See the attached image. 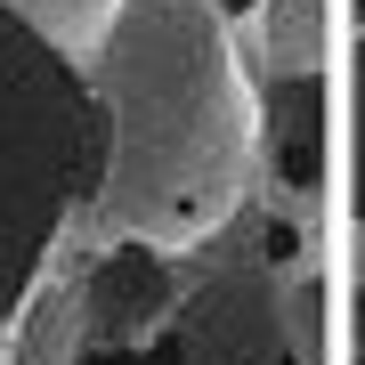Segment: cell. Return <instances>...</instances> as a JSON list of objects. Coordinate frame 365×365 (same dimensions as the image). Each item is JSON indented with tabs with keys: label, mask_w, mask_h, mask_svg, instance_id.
<instances>
[{
	"label": "cell",
	"mask_w": 365,
	"mask_h": 365,
	"mask_svg": "<svg viewBox=\"0 0 365 365\" xmlns=\"http://www.w3.org/2000/svg\"><path fill=\"white\" fill-rule=\"evenodd\" d=\"M90 90L106 106V187L73 244H220L260 170V90L235 25L211 0H122L106 49L90 57Z\"/></svg>",
	"instance_id": "cell-1"
},
{
	"label": "cell",
	"mask_w": 365,
	"mask_h": 365,
	"mask_svg": "<svg viewBox=\"0 0 365 365\" xmlns=\"http://www.w3.org/2000/svg\"><path fill=\"white\" fill-rule=\"evenodd\" d=\"M106 187V106L90 66L49 49L33 25L0 9V333L33 309L57 235Z\"/></svg>",
	"instance_id": "cell-2"
},
{
	"label": "cell",
	"mask_w": 365,
	"mask_h": 365,
	"mask_svg": "<svg viewBox=\"0 0 365 365\" xmlns=\"http://www.w3.org/2000/svg\"><path fill=\"white\" fill-rule=\"evenodd\" d=\"M317 333H325V276L317 260H284L268 235L252 252L211 260L163 341L90 365H325Z\"/></svg>",
	"instance_id": "cell-3"
},
{
	"label": "cell",
	"mask_w": 365,
	"mask_h": 365,
	"mask_svg": "<svg viewBox=\"0 0 365 365\" xmlns=\"http://www.w3.org/2000/svg\"><path fill=\"white\" fill-rule=\"evenodd\" d=\"M187 292H195V276H179V252H155V244L90 252V276L73 284L81 357H130L146 341H163Z\"/></svg>",
	"instance_id": "cell-4"
},
{
	"label": "cell",
	"mask_w": 365,
	"mask_h": 365,
	"mask_svg": "<svg viewBox=\"0 0 365 365\" xmlns=\"http://www.w3.org/2000/svg\"><path fill=\"white\" fill-rule=\"evenodd\" d=\"M260 163H268V187H284L300 211H317V187H325V73L260 81Z\"/></svg>",
	"instance_id": "cell-5"
},
{
	"label": "cell",
	"mask_w": 365,
	"mask_h": 365,
	"mask_svg": "<svg viewBox=\"0 0 365 365\" xmlns=\"http://www.w3.org/2000/svg\"><path fill=\"white\" fill-rule=\"evenodd\" d=\"M244 73L260 81H309L333 57V0H252V16L235 25Z\"/></svg>",
	"instance_id": "cell-6"
},
{
	"label": "cell",
	"mask_w": 365,
	"mask_h": 365,
	"mask_svg": "<svg viewBox=\"0 0 365 365\" xmlns=\"http://www.w3.org/2000/svg\"><path fill=\"white\" fill-rule=\"evenodd\" d=\"M0 365H90L81 357V317H73V284H41L33 309L16 317L9 357Z\"/></svg>",
	"instance_id": "cell-7"
},
{
	"label": "cell",
	"mask_w": 365,
	"mask_h": 365,
	"mask_svg": "<svg viewBox=\"0 0 365 365\" xmlns=\"http://www.w3.org/2000/svg\"><path fill=\"white\" fill-rule=\"evenodd\" d=\"M0 9H9L16 25H33L49 49H66L73 66H90V57L106 49V33H114L122 0H0Z\"/></svg>",
	"instance_id": "cell-8"
},
{
	"label": "cell",
	"mask_w": 365,
	"mask_h": 365,
	"mask_svg": "<svg viewBox=\"0 0 365 365\" xmlns=\"http://www.w3.org/2000/svg\"><path fill=\"white\" fill-rule=\"evenodd\" d=\"M357 349H365V179H357Z\"/></svg>",
	"instance_id": "cell-9"
},
{
	"label": "cell",
	"mask_w": 365,
	"mask_h": 365,
	"mask_svg": "<svg viewBox=\"0 0 365 365\" xmlns=\"http://www.w3.org/2000/svg\"><path fill=\"white\" fill-rule=\"evenodd\" d=\"M211 9H220L227 25H244V16H252V0H211Z\"/></svg>",
	"instance_id": "cell-10"
}]
</instances>
